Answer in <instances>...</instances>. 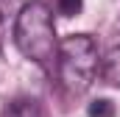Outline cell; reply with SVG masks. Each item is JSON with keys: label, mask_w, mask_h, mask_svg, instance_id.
<instances>
[{"label": "cell", "mask_w": 120, "mask_h": 117, "mask_svg": "<svg viewBox=\"0 0 120 117\" xmlns=\"http://www.w3.org/2000/svg\"><path fill=\"white\" fill-rule=\"evenodd\" d=\"M14 45L20 48V53L25 58L39 64L42 70H53L56 67L59 39H56V28H53V14H50V8L45 3L34 0V3H25L17 11Z\"/></svg>", "instance_id": "obj_1"}, {"label": "cell", "mask_w": 120, "mask_h": 117, "mask_svg": "<svg viewBox=\"0 0 120 117\" xmlns=\"http://www.w3.org/2000/svg\"><path fill=\"white\" fill-rule=\"evenodd\" d=\"M101 70L98 45L87 33H73L59 42V58H56V73H59L61 87L70 95H81L92 87L95 75Z\"/></svg>", "instance_id": "obj_2"}, {"label": "cell", "mask_w": 120, "mask_h": 117, "mask_svg": "<svg viewBox=\"0 0 120 117\" xmlns=\"http://www.w3.org/2000/svg\"><path fill=\"white\" fill-rule=\"evenodd\" d=\"M101 75H103L106 84L120 87V45H115V48L103 56V61H101Z\"/></svg>", "instance_id": "obj_3"}, {"label": "cell", "mask_w": 120, "mask_h": 117, "mask_svg": "<svg viewBox=\"0 0 120 117\" xmlns=\"http://www.w3.org/2000/svg\"><path fill=\"white\" fill-rule=\"evenodd\" d=\"M0 117H42V109H39L36 100H31V98H20V100L8 103V106L3 109V114H0Z\"/></svg>", "instance_id": "obj_4"}, {"label": "cell", "mask_w": 120, "mask_h": 117, "mask_svg": "<svg viewBox=\"0 0 120 117\" xmlns=\"http://www.w3.org/2000/svg\"><path fill=\"white\" fill-rule=\"evenodd\" d=\"M115 114H117V109H115V103L106 100V98L92 100L90 109H87V117H115Z\"/></svg>", "instance_id": "obj_5"}, {"label": "cell", "mask_w": 120, "mask_h": 117, "mask_svg": "<svg viewBox=\"0 0 120 117\" xmlns=\"http://www.w3.org/2000/svg\"><path fill=\"white\" fill-rule=\"evenodd\" d=\"M84 8V0H56V11L61 17H78Z\"/></svg>", "instance_id": "obj_6"}, {"label": "cell", "mask_w": 120, "mask_h": 117, "mask_svg": "<svg viewBox=\"0 0 120 117\" xmlns=\"http://www.w3.org/2000/svg\"><path fill=\"white\" fill-rule=\"evenodd\" d=\"M17 8V0H0V22L8 20V14H14Z\"/></svg>", "instance_id": "obj_7"}]
</instances>
